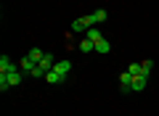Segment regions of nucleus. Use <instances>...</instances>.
Instances as JSON below:
<instances>
[{
  "mask_svg": "<svg viewBox=\"0 0 159 116\" xmlns=\"http://www.w3.org/2000/svg\"><path fill=\"white\" fill-rule=\"evenodd\" d=\"M88 29H90V27H88L85 16H82V19H74V21H72V27H69V32H72V34H85Z\"/></svg>",
  "mask_w": 159,
  "mask_h": 116,
  "instance_id": "f257e3e1",
  "label": "nucleus"
},
{
  "mask_svg": "<svg viewBox=\"0 0 159 116\" xmlns=\"http://www.w3.org/2000/svg\"><path fill=\"white\" fill-rule=\"evenodd\" d=\"M11 71H19V66L11 63L8 55H0V74H11Z\"/></svg>",
  "mask_w": 159,
  "mask_h": 116,
  "instance_id": "f03ea898",
  "label": "nucleus"
},
{
  "mask_svg": "<svg viewBox=\"0 0 159 116\" xmlns=\"http://www.w3.org/2000/svg\"><path fill=\"white\" fill-rule=\"evenodd\" d=\"M53 69H56V71L61 74L64 79H66V77H69V71H72V61H69V58H64V61H56V66H53Z\"/></svg>",
  "mask_w": 159,
  "mask_h": 116,
  "instance_id": "7ed1b4c3",
  "label": "nucleus"
},
{
  "mask_svg": "<svg viewBox=\"0 0 159 116\" xmlns=\"http://www.w3.org/2000/svg\"><path fill=\"white\" fill-rule=\"evenodd\" d=\"M37 66H40V69H43V71L48 74V71H51L53 66H56V61H53V55H51V53H45V55H43V61H40Z\"/></svg>",
  "mask_w": 159,
  "mask_h": 116,
  "instance_id": "20e7f679",
  "label": "nucleus"
},
{
  "mask_svg": "<svg viewBox=\"0 0 159 116\" xmlns=\"http://www.w3.org/2000/svg\"><path fill=\"white\" fill-rule=\"evenodd\" d=\"M45 82H48V84H61V82H64V77L56 71V69H51V71L45 74Z\"/></svg>",
  "mask_w": 159,
  "mask_h": 116,
  "instance_id": "39448f33",
  "label": "nucleus"
},
{
  "mask_svg": "<svg viewBox=\"0 0 159 116\" xmlns=\"http://www.w3.org/2000/svg\"><path fill=\"white\" fill-rule=\"evenodd\" d=\"M77 48H80V53H90V50H96V42H93V40H88V37H82Z\"/></svg>",
  "mask_w": 159,
  "mask_h": 116,
  "instance_id": "423d86ee",
  "label": "nucleus"
},
{
  "mask_svg": "<svg viewBox=\"0 0 159 116\" xmlns=\"http://www.w3.org/2000/svg\"><path fill=\"white\" fill-rule=\"evenodd\" d=\"M43 55H45V53H43V50H40V48H32V50H29V53H27V58H29V61L34 63V66H37V63L43 61Z\"/></svg>",
  "mask_w": 159,
  "mask_h": 116,
  "instance_id": "0eeeda50",
  "label": "nucleus"
},
{
  "mask_svg": "<svg viewBox=\"0 0 159 116\" xmlns=\"http://www.w3.org/2000/svg\"><path fill=\"white\" fill-rule=\"evenodd\" d=\"M146 82H148V77H133V92L146 90Z\"/></svg>",
  "mask_w": 159,
  "mask_h": 116,
  "instance_id": "6e6552de",
  "label": "nucleus"
},
{
  "mask_svg": "<svg viewBox=\"0 0 159 116\" xmlns=\"http://www.w3.org/2000/svg\"><path fill=\"white\" fill-rule=\"evenodd\" d=\"M19 69H21V71H24V74H32V71H34V63H32V61H29L27 55H24V58H21V63H19Z\"/></svg>",
  "mask_w": 159,
  "mask_h": 116,
  "instance_id": "1a4fd4ad",
  "label": "nucleus"
},
{
  "mask_svg": "<svg viewBox=\"0 0 159 116\" xmlns=\"http://www.w3.org/2000/svg\"><path fill=\"white\" fill-rule=\"evenodd\" d=\"M109 50H111V45H109V40H106V37L96 42V53H109Z\"/></svg>",
  "mask_w": 159,
  "mask_h": 116,
  "instance_id": "9d476101",
  "label": "nucleus"
},
{
  "mask_svg": "<svg viewBox=\"0 0 159 116\" xmlns=\"http://www.w3.org/2000/svg\"><path fill=\"white\" fill-rule=\"evenodd\" d=\"M85 37H88V40H93V42H98V40H103V34L98 32L96 27H90V29H88V32H85Z\"/></svg>",
  "mask_w": 159,
  "mask_h": 116,
  "instance_id": "9b49d317",
  "label": "nucleus"
},
{
  "mask_svg": "<svg viewBox=\"0 0 159 116\" xmlns=\"http://www.w3.org/2000/svg\"><path fill=\"white\" fill-rule=\"evenodd\" d=\"M151 69H154L151 61H141V77H148V74H151Z\"/></svg>",
  "mask_w": 159,
  "mask_h": 116,
  "instance_id": "f8f14e48",
  "label": "nucleus"
},
{
  "mask_svg": "<svg viewBox=\"0 0 159 116\" xmlns=\"http://www.w3.org/2000/svg\"><path fill=\"white\" fill-rule=\"evenodd\" d=\"M106 16H109V13L103 11V8H98V11H93V19H96V24H101V21H106Z\"/></svg>",
  "mask_w": 159,
  "mask_h": 116,
  "instance_id": "ddd939ff",
  "label": "nucleus"
},
{
  "mask_svg": "<svg viewBox=\"0 0 159 116\" xmlns=\"http://www.w3.org/2000/svg\"><path fill=\"white\" fill-rule=\"evenodd\" d=\"M127 71H130L133 77H141V63H130V66H127Z\"/></svg>",
  "mask_w": 159,
  "mask_h": 116,
  "instance_id": "4468645a",
  "label": "nucleus"
}]
</instances>
